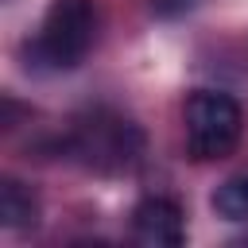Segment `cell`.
Masks as SVG:
<instances>
[{"mask_svg":"<svg viewBox=\"0 0 248 248\" xmlns=\"http://www.w3.org/2000/svg\"><path fill=\"white\" fill-rule=\"evenodd\" d=\"M93 39H97L93 0H50L43 27L31 43V54L50 70H74L93 50Z\"/></svg>","mask_w":248,"mask_h":248,"instance_id":"6da1fadb","label":"cell"},{"mask_svg":"<svg viewBox=\"0 0 248 248\" xmlns=\"http://www.w3.org/2000/svg\"><path fill=\"white\" fill-rule=\"evenodd\" d=\"M182 124H186V151L198 163H213L236 151L240 132H244V112L229 93H213V89H198L186 97L182 108Z\"/></svg>","mask_w":248,"mask_h":248,"instance_id":"7a4b0ae2","label":"cell"},{"mask_svg":"<svg viewBox=\"0 0 248 248\" xmlns=\"http://www.w3.org/2000/svg\"><path fill=\"white\" fill-rule=\"evenodd\" d=\"M70 147L85 167H93L101 174H116V170H132L140 163L143 136H140V128L132 120L93 112V116L78 120V128L70 136Z\"/></svg>","mask_w":248,"mask_h":248,"instance_id":"3957f363","label":"cell"},{"mask_svg":"<svg viewBox=\"0 0 248 248\" xmlns=\"http://www.w3.org/2000/svg\"><path fill=\"white\" fill-rule=\"evenodd\" d=\"M132 236L140 244L151 248H174L186 240V225H182V209L170 198H143L132 209Z\"/></svg>","mask_w":248,"mask_h":248,"instance_id":"277c9868","label":"cell"},{"mask_svg":"<svg viewBox=\"0 0 248 248\" xmlns=\"http://www.w3.org/2000/svg\"><path fill=\"white\" fill-rule=\"evenodd\" d=\"M0 221H4L8 229H31V225L39 221V202H35V194H31L23 182H16V178H4V182H0Z\"/></svg>","mask_w":248,"mask_h":248,"instance_id":"5b68a950","label":"cell"},{"mask_svg":"<svg viewBox=\"0 0 248 248\" xmlns=\"http://www.w3.org/2000/svg\"><path fill=\"white\" fill-rule=\"evenodd\" d=\"M213 213L225 221H248V174H232L213 190Z\"/></svg>","mask_w":248,"mask_h":248,"instance_id":"8992f818","label":"cell"},{"mask_svg":"<svg viewBox=\"0 0 248 248\" xmlns=\"http://www.w3.org/2000/svg\"><path fill=\"white\" fill-rule=\"evenodd\" d=\"M186 8H194V0H151V12L170 19V16H182Z\"/></svg>","mask_w":248,"mask_h":248,"instance_id":"52a82bcc","label":"cell"}]
</instances>
